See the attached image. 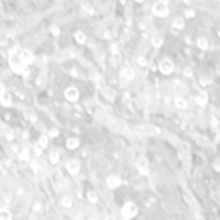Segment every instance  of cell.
Here are the masks:
<instances>
[{"label": "cell", "mask_w": 220, "mask_h": 220, "mask_svg": "<svg viewBox=\"0 0 220 220\" xmlns=\"http://www.w3.org/2000/svg\"><path fill=\"white\" fill-rule=\"evenodd\" d=\"M194 15H196L194 9H188V10H186V14H184V17H186V19H193Z\"/></svg>", "instance_id": "d4e9b609"}, {"label": "cell", "mask_w": 220, "mask_h": 220, "mask_svg": "<svg viewBox=\"0 0 220 220\" xmlns=\"http://www.w3.org/2000/svg\"><path fill=\"white\" fill-rule=\"evenodd\" d=\"M17 157H19V160L28 162V160H29V157H31V153H29V150H28V148H21V150L17 151Z\"/></svg>", "instance_id": "e0dca14e"}, {"label": "cell", "mask_w": 220, "mask_h": 220, "mask_svg": "<svg viewBox=\"0 0 220 220\" xmlns=\"http://www.w3.org/2000/svg\"><path fill=\"white\" fill-rule=\"evenodd\" d=\"M219 38H220V29H219Z\"/></svg>", "instance_id": "f35d334b"}, {"label": "cell", "mask_w": 220, "mask_h": 220, "mask_svg": "<svg viewBox=\"0 0 220 220\" xmlns=\"http://www.w3.org/2000/svg\"><path fill=\"white\" fill-rule=\"evenodd\" d=\"M19 55H21V60L24 62V65H29V64H33V60H34L33 53L28 52V50H21V48H19Z\"/></svg>", "instance_id": "8fae6325"}, {"label": "cell", "mask_w": 220, "mask_h": 220, "mask_svg": "<svg viewBox=\"0 0 220 220\" xmlns=\"http://www.w3.org/2000/svg\"><path fill=\"white\" fill-rule=\"evenodd\" d=\"M120 215H122V219H133L134 215H138V207L134 205V203H131V201H127L124 207H122V210H120Z\"/></svg>", "instance_id": "3957f363"}, {"label": "cell", "mask_w": 220, "mask_h": 220, "mask_svg": "<svg viewBox=\"0 0 220 220\" xmlns=\"http://www.w3.org/2000/svg\"><path fill=\"white\" fill-rule=\"evenodd\" d=\"M213 170H215V172H220V158H217V160L213 162Z\"/></svg>", "instance_id": "83f0119b"}, {"label": "cell", "mask_w": 220, "mask_h": 220, "mask_svg": "<svg viewBox=\"0 0 220 220\" xmlns=\"http://www.w3.org/2000/svg\"><path fill=\"white\" fill-rule=\"evenodd\" d=\"M196 46H198L200 50H208L210 41H208L207 38H198V40H196Z\"/></svg>", "instance_id": "d6986e66"}, {"label": "cell", "mask_w": 220, "mask_h": 220, "mask_svg": "<svg viewBox=\"0 0 220 220\" xmlns=\"http://www.w3.org/2000/svg\"><path fill=\"white\" fill-rule=\"evenodd\" d=\"M122 184V179L119 177V176H110L108 179H107V186L110 188V189H115V188H119Z\"/></svg>", "instance_id": "4fadbf2b"}, {"label": "cell", "mask_w": 220, "mask_h": 220, "mask_svg": "<svg viewBox=\"0 0 220 220\" xmlns=\"http://www.w3.org/2000/svg\"><path fill=\"white\" fill-rule=\"evenodd\" d=\"M174 69H176V65H174V62H172L170 59H163V60L158 64V71H160L162 74H165V76L172 74V72H174Z\"/></svg>", "instance_id": "277c9868"}, {"label": "cell", "mask_w": 220, "mask_h": 220, "mask_svg": "<svg viewBox=\"0 0 220 220\" xmlns=\"http://www.w3.org/2000/svg\"><path fill=\"white\" fill-rule=\"evenodd\" d=\"M151 10H153V14H155L157 17H167V15H169L167 0H158V2H155L153 7H151Z\"/></svg>", "instance_id": "7a4b0ae2"}, {"label": "cell", "mask_w": 220, "mask_h": 220, "mask_svg": "<svg viewBox=\"0 0 220 220\" xmlns=\"http://www.w3.org/2000/svg\"><path fill=\"white\" fill-rule=\"evenodd\" d=\"M120 77L124 79V83H126V81H133V79L136 77V72H134V69H131V67H124V69L120 71Z\"/></svg>", "instance_id": "9c48e42d"}, {"label": "cell", "mask_w": 220, "mask_h": 220, "mask_svg": "<svg viewBox=\"0 0 220 220\" xmlns=\"http://www.w3.org/2000/svg\"><path fill=\"white\" fill-rule=\"evenodd\" d=\"M83 9H84V10H86V12H88L89 15H91V14H95V10H93V7H91V5H88V3H83Z\"/></svg>", "instance_id": "484cf974"}, {"label": "cell", "mask_w": 220, "mask_h": 220, "mask_svg": "<svg viewBox=\"0 0 220 220\" xmlns=\"http://www.w3.org/2000/svg\"><path fill=\"white\" fill-rule=\"evenodd\" d=\"M170 28H172V31H174V33H179V31H182V29L186 28V17H176V19L172 21Z\"/></svg>", "instance_id": "52a82bcc"}, {"label": "cell", "mask_w": 220, "mask_h": 220, "mask_svg": "<svg viewBox=\"0 0 220 220\" xmlns=\"http://www.w3.org/2000/svg\"><path fill=\"white\" fill-rule=\"evenodd\" d=\"M48 160H50V163H52V165H57V163L60 162V153H59V151H55V150H53V151H50Z\"/></svg>", "instance_id": "ffe728a7"}, {"label": "cell", "mask_w": 220, "mask_h": 220, "mask_svg": "<svg viewBox=\"0 0 220 220\" xmlns=\"http://www.w3.org/2000/svg\"><path fill=\"white\" fill-rule=\"evenodd\" d=\"M48 139H50L48 136H41V138L38 139V143H36V145H38V146H40L41 150H45V148L48 146Z\"/></svg>", "instance_id": "7402d4cb"}, {"label": "cell", "mask_w": 220, "mask_h": 220, "mask_svg": "<svg viewBox=\"0 0 220 220\" xmlns=\"http://www.w3.org/2000/svg\"><path fill=\"white\" fill-rule=\"evenodd\" d=\"M200 84H201V86H208V84H210V81H208V79H205V77H201V79H200Z\"/></svg>", "instance_id": "d6a6232c"}, {"label": "cell", "mask_w": 220, "mask_h": 220, "mask_svg": "<svg viewBox=\"0 0 220 220\" xmlns=\"http://www.w3.org/2000/svg\"><path fill=\"white\" fill-rule=\"evenodd\" d=\"M174 105H176V108H179V110H188V107H189V103H188V100H186L184 96H176V98H174Z\"/></svg>", "instance_id": "7c38bea8"}, {"label": "cell", "mask_w": 220, "mask_h": 220, "mask_svg": "<svg viewBox=\"0 0 220 220\" xmlns=\"http://www.w3.org/2000/svg\"><path fill=\"white\" fill-rule=\"evenodd\" d=\"M74 40H76L79 45H84V43H86V40H88V36H86L83 31H76V33H74Z\"/></svg>", "instance_id": "ac0fdd59"}, {"label": "cell", "mask_w": 220, "mask_h": 220, "mask_svg": "<svg viewBox=\"0 0 220 220\" xmlns=\"http://www.w3.org/2000/svg\"><path fill=\"white\" fill-rule=\"evenodd\" d=\"M65 148H67V150H76V148H79V139H77V138H69V139L65 141Z\"/></svg>", "instance_id": "9a60e30c"}, {"label": "cell", "mask_w": 220, "mask_h": 220, "mask_svg": "<svg viewBox=\"0 0 220 220\" xmlns=\"http://www.w3.org/2000/svg\"><path fill=\"white\" fill-rule=\"evenodd\" d=\"M64 96H65V100L67 102H71V103H76L77 100H79V89L76 88V86H69V88H65V91H64Z\"/></svg>", "instance_id": "5b68a950"}, {"label": "cell", "mask_w": 220, "mask_h": 220, "mask_svg": "<svg viewBox=\"0 0 220 220\" xmlns=\"http://www.w3.org/2000/svg\"><path fill=\"white\" fill-rule=\"evenodd\" d=\"M60 207H62L64 210H71V208L74 207V198H72L71 194L62 196V198H60Z\"/></svg>", "instance_id": "30bf717a"}, {"label": "cell", "mask_w": 220, "mask_h": 220, "mask_svg": "<svg viewBox=\"0 0 220 220\" xmlns=\"http://www.w3.org/2000/svg\"><path fill=\"white\" fill-rule=\"evenodd\" d=\"M59 33H60V29H59L57 26H55V28H52V34H55V36H57Z\"/></svg>", "instance_id": "836d02e7"}, {"label": "cell", "mask_w": 220, "mask_h": 220, "mask_svg": "<svg viewBox=\"0 0 220 220\" xmlns=\"http://www.w3.org/2000/svg\"><path fill=\"white\" fill-rule=\"evenodd\" d=\"M41 208H43V207H41V203H38V201L33 205V210H34V212H41Z\"/></svg>", "instance_id": "4dcf8cb0"}, {"label": "cell", "mask_w": 220, "mask_h": 220, "mask_svg": "<svg viewBox=\"0 0 220 220\" xmlns=\"http://www.w3.org/2000/svg\"><path fill=\"white\" fill-rule=\"evenodd\" d=\"M162 45H163L162 36H153V38H151V46H153V48H160Z\"/></svg>", "instance_id": "44dd1931"}, {"label": "cell", "mask_w": 220, "mask_h": 220, "mask_svg": "<svg viewBox=\"0 0 220 220\" xmlns=\"http://www.w3.org/2000/svg\"><path fill=\"white\" fill-rule=\"evenodd\" d=\"M0 103H2L3 107H10V105H12V96L5 91L3 95H0Z\"/></svg>", "instance_id": "2e32d148"}, {"label": "cell", "mask_w": 220, "mask_h": 220, "mask_svg": "<svg viewBox=\"0 0 220 220\" xmlns=\"http://www.w3.org/2000/svg\"><path fill=\"white\" fill-rule=\"evenodd\" d=\"M41 151H43V150L36 145V146H34V155H36V157H41Z\"/></svg>", "instance_id": "1f68e13d"}, {"label": "cell", "mask_w": 220, "mask_h": 220, "mask_svg": "<svg viewBox=\"0 0 220 220\" xmlns=\"http://www.w3.org/2000/svg\"><path fill=\"white\" fill-rule=\"evenodd\" d=\"M86 198H88V201L89 203H98V194L95 193V191H88V194H86Z\"/></svg>", "instance_id": "603a6c76"}, {"label": "cell", "mask_w": 220, "mask_h": 220, "mask_svg": "<svg viewBox=\"0 0 220 220\" xmlns=\"http://www.w3.org/2000/svg\"><path fill=\"white\" fill-rule=\"evenodd\" d=\"M5 93V86L3 84H0V95H3Z\"/></svg>", "instance_id": "d590c367"}, {"label": "cell", "mask_w": 220, "mask_h": 220, "mask_svg": "<svg viewBox=\"0 0 220 220\" xmlns=\"http://www.w3.org/2000/svg\"><path fill=\"white\" fill-rule=\"evenodd\" d=\"M136 169H138V172H139L141 176H146V174L150 172V163H148V160H146V158H138Z\"/></svg>", "instance_id": "8992f818"}, {"label": "cell", "mask_w": 220, "mask_h": 220, "mask_svg": "<svg viewBox=\"0 0 220 220\" xmlns=\"http://www.w3.org/2000/svg\"><path fill=\"white\" fill-rule=\"evenodd\" d=\"M138 64H139V65H148L146 57H139V59H138Z\"/></svg>", "instance_id": "f1b7e54d"}, {"label": "cell", "mask_w": 220, "mask_h": 220, "mask_svg": "<svg viewBox=\"0 0 220 220\" xmlns=\"http://www.w3.org/2000/svg\"><path fill=\"white\" fill-rule=\"evenodd\" d=\"M12 219V213L5 208H0V220H10Z\"/></svg>", "instance_id": "cb8c5ba5"}, {"label": "cell", "mask_w": 220, "mask_h": 220, "mask_svg": "<svg viewBox=\"0 0 220 220\" xmlns=\"http://www.w3.org/2000/svg\"><path fill=\"white\" fill-rule=\"evenodd\" d=\"M184 3H188V5H191V3H193V0H184Z\"/></svg>", "instance_id": "8d00e7d4"}, {"label": "cell", "mask_w": 220, "mask_h": 220, "mask_svg": "<svg viewBox=\"0 0 220 220\" xmlns=\"http://www.w3.org/2000/svg\"><path fill=\"white\" fill-rule=\"evenodd\" d=\"M110 50H112V53H117V52H119V48H117V45H112V46H110Z\"/></svg>", "instance_id": "e575fe53"}, {"label": "cell", "mask_w": 220, "mask_h": 220, "mask_svg": "<svg viewBox=\"0 0 220 220\" xmlns=\"http://www.w3.org/2000/svg\"><path fill=\"white\" fill-rule=\"evenodd\" d=\"M65 169H67V172H69L71 176H77L79 170H81V165H79L77 160H69L67 165H65Z\"/></svg>", "instance_id": "ba28073f"}, {"label": "cell", "mask_w": 220, "mask_h": 220, "mask_svg": "<svg viewBox=\"0 0 220 220\" xmlns=\"http://www.w3.org/2000/svg\"><path fill=\"white\" fill-rule=\"evenodd\" d=\"M184 76H186V77H193V71H191V67H186V69H184Z\"/></svg>", "instance_id": "f546056e"}, {"label": "cell", "mask_w": 220, "mask_h": 220, "mask_svg": "<svg viewBox=\"0 0 220 220\" xmlns=\"http://www.w3.org/2000/svg\"><path fill=\"white\" fill-rule=\"evenodd\" d=\"M194 102H196L200 107H207V103H208V96H207L205 93H200V95L194 96Z\"/></svg>", "instance_id": "5bb4252c"}, {"label": "cell", "mask_w": 220, "mask_h": 220, "mask_svg": "<svg viewBox=\"0 0 220 220\" xmlns=\"http://www.w3.org/2000/svg\"><path fill=\"white\" fill-rule=\"evenodd\" d=\"M136 2H139V3H141V2H145V0H136Z\"/></svg>", "instance_id": "74e56055"}, {"label": "cell", "mask_w": 220, "mask_h": 220, "mask_svg": "<svg viewBox=\"0 0 220 220\" xmlns=\"http://www.w3.org/2000/svg\"><path fill=\"white\" fill-rule=\"evenodd\" d=\"M9 64H10V67H12V71H14L15 74H26V67H28V65H24V62L21 60L19 48H15V50L10 52V55H9Z\"/></svg>", "instance_id": "6da1fadb"}, {"label": "cell", "mask_w": 220, "mask_h": 220, "mask_svg": "<svg viewBox=\"0 0 220 220\" xmlns=\"http://www.w3.org/2000/svg\"><path fill=\"white\" fill-rule=\"evenodd\" d=\"M55 136H59V129H55V127H53V129H50V131H48V138H55Z\"/></svg>", "instance_id": "4316f807"}]
</instances>
